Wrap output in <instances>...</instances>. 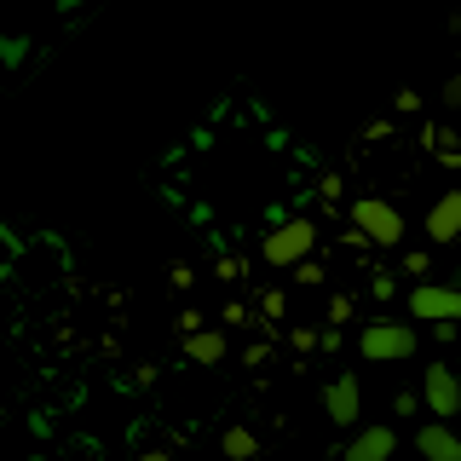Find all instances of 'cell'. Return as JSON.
<instances>
[{
    "label": "cell",
    "instance_id": "obj_10",
    "mask_svg": "<svg viewBox=\"0 0 461 461\" xmlns=\"http://www.w3.org/2000/svg\"><path fill=\"white\" fill-rule=\"evenodd\" d=\"M225 352H230V346H225L220 329H196V335H185V357H191V364H220Z\"/></svg>",
    "mask_w": 461,
    "mask_h": 461
},
{
    "label": "cell",
    "instance_id": "obj_1",
    "mask_svg": "<svg viewBox=\"0 0 461 461\" xmlns=\"http://www.w3.org/2000/svg\"><path fill=\"white\" fill-rule=\"evenodd\" d=\"M352 230L369 242V249H398L403 242V213L386 196H357L352 202Z\"/></svg>",
    "mask_w": 461,
    "mask_h": 461
},
{
    "label": "cell",
    "instance_id": "obj_5",
    "mask_svg": "<svg viewBox=\"0 0 461 461\" xmlns=\"http://www.w3.org/2000/svg\"><path fill=\"white\" fill-rule=\"evenodd\" d=\"M421 398H427L432 421H456V415H461V375H456L450 364H427V375H421Z\"/></svg>",
    "mask_w": 461,
    "mask_h": 461
},
{
    "label": "cell",
    "instance_id": "obj_3",
    "mask_svg": "<svg viewBox=\"0 0 461 461\" xmlns=\"http://www.w3.org/2000/svg\"><path fill=\"white\" fill-rule=\"evenodd\" d=\"M415 329L410 323H369L364 335H357V352L369 357V364H393V357H410L415 352Z\"/></svg>",
    "mask_w": 461,
    "mask_h": 461
},
{
    "label": "cell",
    "instance_id": "obj_13",
    "mask_svg": "<svg viewBox=\"0 0 461 461\" xmlns=\"http://www.w3.org/2000/svg\"><path fill=\"white\" fill-rule=\"evenodd\" d=\"M364 139H375V144H381V139H393V122H386V115H375V122L364 127Z\"/></svg>",
    "mask_w": 461,
    "mask_h": 461
},
{
    "label": "cell",
    "instance_id": "obj_15",
    "mask_svg": "<svg viewBox=\"0 0 461 461\" xmlns=\"http://www.w3.org/2000/svg\"><path fill=\"white\" fill-rule=\"evenodd\" d=\"M12 266V242H6V230H0V271Z\"/></svg>",
    "mask_w": 461,
    "mask_h": 461
},
{
    "label": "cell",
    "instance_id": "obj_12",
    "mask_svg": "<svg viewBox=\"0 0 461 461\" xmlns=\"http://www.w3.org/2000/svg\"><path fill=\"white\" fill-rule=\"evenodd\" d=\"M438 104H444V110H461V69L444 81V98H438Z\"/></svg>",
    "mask_w": 461,
    "mask_h": 461
},
{
    "label": "cell",
    "instance_id": "obj_7",
    "mask_svg": "<svg viewBox=\"0 0 461 461\" xmlns=\"http://www.w3.org/2000/svg\"><path fill=\"white\" fill-rule=\"evenodd\" d=\"M323 410H329V421H335V427H357L364 393H357L352 375H340V381H329V386H323Z\"/></svg>",
    "mask_w": 461,
    "mask_h": 461
},
{
    "label": "cell",
    "instance_id": "obj_2",
    "mask_svg": "<svg viewBox=\"0 0 461 461\" xmlns=\"http://www.w3.org/2000/svg\"><path fill=\"white\" fill-rule=\"evenodd\" d=\"M312 249H317V225H312V220H283V225L266 230L259 259H266V266H300Z\"/></svg>",
    "mask_w": 461,
    "mask_h": 461
},
{
    "label": "cell",
    "instance_id": "obj_18",
    "mask_svg": "<svg viewBox=\"0 0 461 461\" xmlns=\"http://www.w3.org/2000/svg\"><path fill=\"white\" fill-rule=\"evenodd\" d=\"M456 375H461V369H456Z\"/></svg>",
    "mask_w": 461,
    "mask_h": 461
},
{
    "label": "cell",
    "instance_id": "obj_16",
    "mask_svg": "<svg viewBox=\"0 0 461 461\" xmlns=\"http://www.w3.org/2000/svg\"><path fill=\"white\" fill-rule=\"evenodd\" d=\"M139 461H173V456H167V450H144Z\"/></svg>",
    "mask_w": 461,
    "mask_h": 461
},
{
    "label": "cell",
    "instance_id": "obj_6",
    "mask_svg": "<svg viewBox=\"0 0 461 461\" xmlns=\"http://www.w3.org/2000/svg\"><path fill=\"white\" fill-rule=\"evenodd\" d=\"M427 242H461V191H444L438 202L427 208Z\"/></svg>",
    "mask_w": 461,
    "mask_h": 461
},
{
    "label": "cell",
    "instance_id": "obj_14",
    "mask_svg": "<svg viewBox=\"0 0 461 461\" xmlns=\"http://www.w3.org/2000/svg\"><path fill=\"white\" fill-rule=\"evenodd\" d=\"M427 266H432L427 254H410V259H403V271H410V277H427Z\"/></svg>",
    "mask_w": 461,
    "mask_h": 461
},
{
    "label": "cell",
    "instance_id": "obj_9",
    "mask_svg": "<svg viewBox=\"0 0 461 461\" xmlns=\"http://www.w3.org/2000/svg\"><path fill=\"white\" fill-rule=\"evenodd\" d=\"M415 450H421L427 461H461V432L444 427V421H432V427L415 432Z\"/></svg>",
    "mask_w": 461,
    "mask_h": 461
},
{
    "label": "cell",
    "instance_id": "obj_8",
    "mask_svg": "<svg viewBox=\"0 0 461 461\" xmlns=\"http://www.w3.org/2000/svg\"><path fill=\"white\" fill-rule=\"evenodd\" d=\"M398 432L393 427H357L352 444H346V461H393Z\"/></svg>",
    "mask_w": 461,
    "mask_h": 461
},
{
    "label": "cell",
    "instance_id": "obj_11",
    "mask_svg": "<svg viewBox=\"0 0 461 461\" xmlns=\"http://www.w3.org/2000/svg\"><path fill=\"white\" fill-rule=\"evenodd\" d=\"M220 450H225V461H254V450H259V438L249 427H230L225 438H220Z\"/></svg>",
    "mask_w": 461,
    "mask_h": 461
},
{
    "label": "cell",
    "instance_id": "obj_4",
    "mask_svg": "<svg viewBox=\"0 0 461 461\" xmlns=\"http://www.w3.org/2000/svg\"><path fill=\"white\" fill-rule=\"evenodd\" d=\"M410 317L415 323H461V288H450V283L410 288Z\"/></svg>",
    "mask_w": 461,
    "mask_h": 461
},
{
    "label": "cell",
    "instance_id": "obj_17",
    "mask_svg": "<svg viewBox=\"0 0 461 461\" xmlns=\"http://www.w3.org/2000/svg\"><path fill=\"white\" fill-rule=\"evenodd\" d=\"M98 461H104V456H98Z\"/></svg>",
    "mask_w": 461,
    "mask_h": 461
}]
</instances>
